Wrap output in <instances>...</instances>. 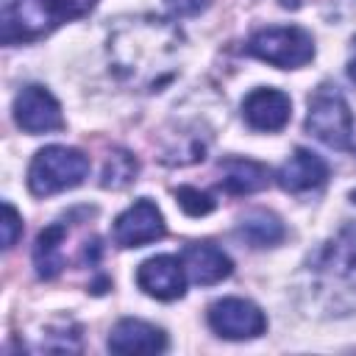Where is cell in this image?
I'll list each match as a JSON object with an SVG mask.
<instances>
[{"mask_svg":"<svg viewBox=\"0 0 356 356\" xmlns=\"http://www.w3.org/2000/svg\"><path fill=\"white\" fill-rule=\"evenodd\" d=\"M209 3L211 0H164V6L170 8V14H175V17H195V14L206 11Z\"/></svg>","mask_w":356,"mask_h":356,"instance_id":"21","label":"cell"},{"mask_svg":"<svg viewBox=\"0 0 356 356\" xmlns=\"http://www.w3.org/2000/svg\"><path fill=\"white\" fill-rule=\"evenodd\" d=\"M348 78L356 83V36L350 42V56H348Z\"/></svg>","mask_w":356,"mask_h":356,"instance_id":"22","label":"cell"},{"mask_svg":"<svg viewBox=\"0 0 356 356\" xmlns=\"http://www.w3.org/2000/svg\"><path fill=\"white\" fill-rule=\"evenodd\" d=\"M64 239H67V222L47 225L33 245V264L39 278H56L67 261H64Z\"/></svg>","mask_w":356,"mask_h":356,"instance_id":"16","label":"cell"},{"mask_svg":"<svg viewBox=\"0 0 356 356\" xmlns=\"http://www.w3.org/2000/svg\"><path fill=\"white\" fill-rule=\"evenodd\" d=\"M209 328L222 339H256L267 331L264 312L245 298H220L206 312Z\"/></svg>","mask_w":356,"mask_h":356,"instance_id":"6","label":"cell"},{"mask_svg":"<svg viewBox=\"0 0 356 356\" xmlns=\"http://www.w3.org/2000/svg\"><path fill=\"white\" fill-rule=\"evenodd\" d=\"M136 284L145 295L156 300H178L184 298L186 289V270L184 261L175 256H153L139 264L136 270Z\"/></svg>","mask_w":356,"mask_h":356,"instance_id":"9","label":"cell"},{"mask_svg":"<svg viewBox=\"0 0 356 356\" xmlns=\"http://www.w3.org/2000/svg\"><path fill=\"white\" fill-rule=\"evenodd\" d=\"M14 120L25 134H50L64 128V114L58 100L44 86H25L14 97Z\"/></svg>","mask_w":356,"mask_h":356,"instance_id":"8","label":"cell"},{"mask_svg":"<svg viewBox=\"0 0 356 356\" xmlns=\"http://www.w3.org/2000/svg\"><path fill=\"white\" fill-rule=\"evenodd\" d=\"M320 267L334 281H342L356 289V220L345 222L339 234L320 253Z\"/></svg>","mask_w":356,"mask_h":356,"instance_id":"14","label":"cell"},{"mask_svg":"<svg viewBox=\"0 0 356 356\" xmlns=\"http://www.w3.org/2000/svg\"><path fill=\"white\" fill-rule=\"evenodd\" d=\"M139 172V164L136 159L128 153V150H114L106 156V164H103V175H100V186L103 189H122L128 186Z\"/></svg>","mask_w":356,"mask_h":356,"instance_id":"18","label":"cell"},{"mask_svg":"<svg viewBox=\"0 0 356 356\" xmlns=\"http://www.w3.org/2000/svg\"><path fill=\"white\" fill-rule=\"evenodd\" d=\"M236 236L242 242H248L250 248H273L278 242H284L286 236V228L281 222L278 214L267 211V209H256V211H248L236 228Z\"/></svg>","mask_w":356,"mask_h":356,"instance_id":"17","label":"cell"},{"mask_svg":"<svg viewBox=\"0 0 356 356\" xmlns=\"http://www.w3.org/2000/svg\"><path fill=\"white\" fill-rule=\"evenodd\" d=\"M245 53L278 70H298L314 58V39L298 25H275L256 31L245 44Z\"/></svg>","mask_w":356,"mask_h":356,"instance_id":"5","label":"cell"},{"mask_svg":"<svg viewBox=\"0 0 356 356\" xmlns=\"http://www.w3.org/2000/svg\"><path fill=\"white\" fill-rule=\"evenodd\" d=\"M181 50L184 33L159 17L125 19L108 36V58L120 81L147 92L175 75Z\"/></svg>","mask_w":356,"mask_h":356,"instance_id":"1","label":"cell"},{"mask_svg":"<svg viewBox=\"0 0 356 356\" xmlns=\"http://www.w3.org/2000/svg\"><path fill=\"white\" fill-rule=\"evenodd\" d=\"M306 131L320 139L323 145L342 150V153H353L356 150V134H353V111L345 100V95L331 86L323 83L314 89V95L309 97V114H306Z\"/></svg>","mask_w":356,"mask_h":356,"instance_id":"3","label":"cell"},{"mask_svg":"<svg viewBox=\"0 0 356 356\" xmlns=\"http://www.w3.org/2000/svg\"><path fill=\"white\" fill-rule=\"evenodd\" d=\"M164 234H167L164 217L150 197L134 200V206H128L114 220V231H111V236L120 248H142V245L161 239Z\"/></svg>","mask_w":356,"mask_h":356,"instance_id":"7","label":"cell"},{"mask_svg":"<svg viewBox=\"0 0 356 356\" xmlns=\"http://www.w3.org/2000/svg\"><path fill=\"white\" fill-rule=\"evenodd\" d=\"M167 348V334L145 320L125 317L108 334L111 353H161Z\"/></svg>","mask_w":356,"mask_h":356,"instance_id":"12","label":"cell"},{"mask_svg":"<svg viewBox=\"0 0 356 356\" xmlns=\"http://www.w3.org/2000/svg\"><path fill=\"white\" fill-rule=\"evenodd\" d=\"M175 200H178V206H181L189 217H203V214L214 211V206H217L209 192H200V189H195V186H178V189H175Z\"/></svg>","mask_w":356,"mask_h":356,"instance_id":"19","label":"cell"},{"mask_svg":"<svg viewBox=\"0 0 356 356\" xmlns=\"http://www.w3.org/2000/svg\"><path fill=\"white\" fill-rule=\"evenodd\" d=\"M95 0H14L3 14V42L19 44L47 36L61 22L83 17Z\"/></svg>","mask_w":356,"mask_h":356,"instance_id":"2","label":"cell"},{"mask_svg":"<svg viewBox=\"0 0 356 356\" xmlns=\"http://www.w3.org/2000/svg\"><path fill=\"white\" fill-rule=\"evenodd\" d=\"M181 261H184L186 275H189L195 284H200V286L220 284V281L228 278L231 270H234L231 259H228L217 245H211V242H192V245H186Z\"/></svg>","mask_w":356,"mask_h":356,"instance_id":"13","label":"cell"},{"mask_svg":"<svg viewBox=\"0 0 356 356\" xmlns=\"http://www.w3.org/2000/svg\"><path fill=\"white\" fill-rule=\"evenodd\" d=\"M275 181L284 192H292V195L312 192V189H320L328 181V164L317 153H312L306 147H298L281 164V170L275 172Z\"/></svg>","mask_w":356,"mask_h":356,"instance_id":"11","label":"cell"},{"mask_svg":"<svg viewBox=\"0 0 356 356\" xmlns=\"http://www.w3.org/2000/svg\"><path fill=\"white\" fill-rule=\"evenodd\" d=\"M19 234H22V217H19V211L6 200V203H3V248L11 250V248L17 245V239H19Z\"/></svg>","mask_w":356,"mask_h":356,"instance_id":"20","label":"cell"},{"mask_svg":"<svg viewBox=\"0 0 356 356\" xmlns=\"http://www.w3.org/2000/svg\"><path fill=\"white\" fill-rule=\"evenodd\" d=\"M89 175V159L67 145H47L36 150L28 164V189L36 197H47L64 189H75Z\"/></svg>","mask_w":356,"mask_h":356,"instance_id":"4","label":"cell"},{"mask_svg":"<svg viewBox=\"0 0 356 356\" xmlns=\"http://www.w3.org/2000/svg\"><path fill=\"white\" fill-rule=\"evenodd\" d=\"M220 186L228 195H253L270 184V170L253 159H222L220 161Z\"/></svg>","mask_w":356,"mask_h":356,"instance_id":"15","label":"cell"},{"mask_svg":"<svg viewBox=\"0 0 356 356\" xmlns=\"http://www.w3.org/2000/svg\"><path fill=\"white\" fill-rule=\"evenodd\" d=\"M242 117L253 131H281L292 117V100L281 89L259 86L242 100Z\"/></svg>","mask_w":356,"mask_h":356,"instance_id":"10","label":"cell"}]
</instances>
